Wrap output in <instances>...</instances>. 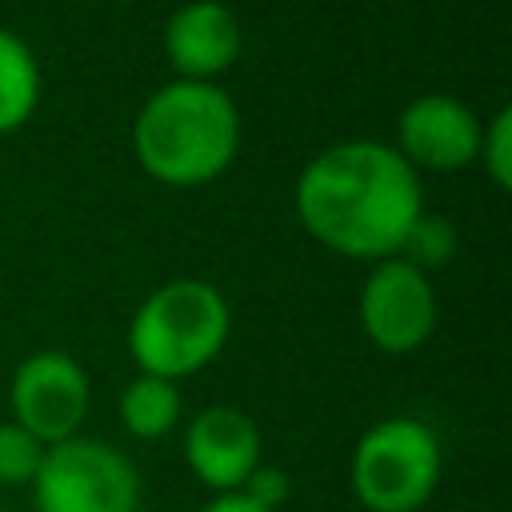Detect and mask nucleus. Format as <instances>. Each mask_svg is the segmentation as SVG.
<instances>
[{
  "mask_svg": "<svg viewBox=\"0 0 512 512\" xmlns=\"http://www.w3.org/2000/svg\"><path fill=\"white\" fill-rule=\"evenodd\" d=\"M312 240L340 256L388 260L424 212L420 172L380 140H340L316 152L292 192Z\"/></svg>",
  "mask_w": 512,
  "mask_h": 512,
  "instance_id": "obj_1",
  "label": "nucleus"
},
{
  "mask_svg": "<svg viewBox=\"0 0 512 512\" xmlns=\"http://www.w3.org/2000/svg\"><path fill=\"white\" fill-rule=\"evenodd\" d=\"M132 148L140 168L160 184H208L236 160L240 112L220 84L172 80L140 104Z\"/></svg>",
  "mask_w": 512,
  "mask_h": 512,
  "instance_id": "obj_2",
  "label": "nucleus"
},
{
  "mask_svg": "<svg viewBox=\"0 0 512 512\" xmlns=\"http://www.w3.org/2000/svg\"><path fill=\"white\" fill-rule=\"evenodd\" d=\"M232 332V308L212 280L176 276L152 288L128 320V356L144 376L184 380L208 368Z\"/></svg>",
  "mask_w": 512,
  "mask_h": 512,
  "instance_id": "obj_3",
  "label": "nucleus"
},
{
  "mask_svg": "<svg viewBox=\"0 0 512 512\" xmlns=\"http://www.w3.org/2000/svg\"><path fill=\"white\" fill-rule=\"evenodd\" d=\"M444 472L436 432L416 416H384L352 448V492L368 512H424Z\"/></svg>",
  "mask_w": 512,
  "mask_h": 512,
  "instance_id": "obj_4",
  "label": "nucleus"
},
{
  "mask_svg": "<svg viewBox=\"0 0 512 512\" xmlns=\"http://www.w3.org/2000/svg\"><path fill=\"white\" fill-rule=\"evenodd\" d=\"M32 500L36 512H140V472L116 444L72 436L44 448Z\"/></svg>",
  "mask_w": 512,
  "mask_h": 512,
  "instance_id": "obj_5",
  "label": "nucleus"
},
{
  "mask_svg": "<svg viewBox=\"0 0 512 512\" xmlns=\"http://www.w3.org/2000/svg\"><path fill=\"white\" fill-rule=\"evenodd\" d=\"M8 404H12V420L44 448H52L60 440L80 436V424L92 404V384L76 356L60 348H40L16 364L8 384Z\"/></svg>",
  "mask_w": 512,
  "mask_h": 512,
  "instance_id": "obj_6",
  "label": "nucleus"
},
{
  "mask_svg": "<svg viewBox=\"0 0 512 512\" xmlns=\"http://www.w3.org/2000/svg\"><path fill=\"white\" fill-rule=\"evenodd\" d=\"M356 308H360L364 336L388 356L416 352L420 344H428L436 328V288L428 272L412 268L400 256L372 264Z\"/></svg>",
  "mask_w": 512,
  "mask_h": 512,
  "instance_id": "obj_7",
  "label": "nucleus"
},
{
  "mask_svg": "<svg viewBox=\"0 0 512 512\" xmlns=\"http://www.w3.org/2000/svg\"><path fill=\"white\" fill-rule=\"evenodd\" d=\"M396 140L392 144L416 172H460L476 160L480 148V116L448 92H424L412 104H404L396 120Z\"/></svg>",
  "mask_w": 512,
  "mask_h": 512,
  "instance_id": "obj_8",
  "label": "nucleus"
},
{
  "mask_svg": "<svg viewBox=\"0 0 512 512\" xmlns=\"http://www.w3.org/2000/svg\"><path fill=\"white\" fill-rule=\"evenodd\" d=\"M184 464L188 472L220 492H236L248 472L260 464V428L236 404H208L184 428Z\"/></svg>",
  "mask_w": 512,
  "mask_h": 512,
  "instance_id": "obj_9",
  "label": "nucleus"
},
{
  "mask_svg": "<svg viewBox=\"0 0 512 512\" xmlns=\"http://www.w3.org/2000/svg\"><path fill=\"white\" fill-rule=\"evenodd\" d=\"M164 56L176 80L212 84L240 56V24L220 0H188L164 24Z\"/></svg>",
  "mask_w": 512,
  "mask_h": 512,
  "instance_id": "obj_10",
  "label": "nucleus"
},
{
  "mask_svg": "<svg viewBox=\"0 0 512 512\" xmlns=\"http://www.w3.org/2000/svg\"><path fill=\"white\" fill-rule=\"evenodd\" d=\"M40 104V64L24 36L0 28V136L24 128Z\"/></svg>",
  "mask_w": 512,
  "mask_h": 512,
  "instance_id": "obj_11",
  "label": "nucleus"
},
{
  "mask_svg": "<svg viewBox=\"0 0 512 512\" xmlns=\"http://www.w3.org/2000/svg\"><path fill=\"white\" fill-rule=\"evenodd\" d=\"M116 408H120V424H124L128 436H136V440H160V436L176 432L180 412H184V400H180V388L172 380L136 372L124 384Z\"/></svg>",
  "mask_w": 512,
  "mask_h": 512,
  "instance_id": "obj_12",
  "label": "nucleus"
},
{
  "mask_svg": "<svg viewBox=\"0 0 512 512\" xmlns=\"http://www.w3.org/2000/svg\"><path fill=\"white\" fill-rule=\"evenodd\" d=\"M396 256L408 260V264L420 268V272L444 268V264L456 256V224H452L448 216L424 208V212L416 216V224L408 228V236H404V244H400Z\"/></svg>",
  "mask_w": 512,
  "mask_h": 512,
  "instance_id": "obj_13",
  "label": "nucleus"
},
{
  "mask_svg": "<svg viewBox=\"0 0 512 512\" xmlns=\"http://www.w3.org/2000/svg\"><path fill=\"white\" fill-rule=\"evenodd\" d=\"M40 460H44V444L28 436L16 420H0V484L4 488L32 484Z\"/></svg>",
  "mask_w": 512,
  "mask_h": 512,
  "instance_id": "obj_14",
  "label": "nucleus"
},
{
  "mask_svg": "<svg viewBox=\"0 0 512 512\" xmlns=\"http://www.w3.org/2000/svg\"><path fill=\"white\" fill-rule=\"evenodd\" d=\"M480 168L488 180L504 192L512 188V108H496L492 120L480 124V148H476Z\"/></svg>",
  "mask_w": 512,
  "mask_h": 512,
  "instance_id": "obj_15",
  "label": "nucleus"
},
{
  "mask_svg": "<svg viewBox=\"0 0 512 512\" xmlns=\"http://www.w3.org/2000/svg\"><path fill=\"white\" fill-rule=\"evenodd\" d=\"M236 492H240L244 500H252L256 508H264V512H280V508L288 504V496H292V480H288V472H284V468H276V464H264V460H260Z\"/></svg>",
  "mask_w": 512,
  "mask_h": 512,
  "instance_id": "obj_16",
  "label": "nucleus"
},
{
  "mask_svg": "<svg viewBox=\"0 0 512 512\" xmlns=\"http://www.w3.org/2000/svg\"><path fill=\"white\" fill-rule=\"evenodd\" d=\"M200 512H264V508H256V504L244 500L240 492H220V496H212Z\"/></svg>",
  "mask_w": 512,
  "mask_h": 512,
  "instance_id": "obj_17",
  "label": "nucleus"
},
{
  "mask_svg": "<svg viewBox=\"0 0 512 512\" xmlns=\"http://www.w3.org/2000/svg\"><path fill=\"white\" fill-rule=\"evenodd\" d=\"M0 512H12V508H0Z\"/></svg>",
  "mask_w": 512,
  "mask_h": 512,
  "instance_id": "obj_18",
  "label": "nucleus"
}]
</instances>
